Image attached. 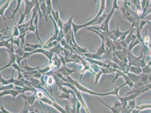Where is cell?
I'll use <instances>...</instances> for the list:
<instances>
[{
  "label": "cell",
  "instance_id": "obj_1",
  "mask_svg": "<svg viewBox=\"0 0 151 113\" xmlns=\"http://www.w3.org/2000/svg\"><path fill=\"white\" fill-rule=\"evenodd\" d=\"M74 15H72L66 22L64 23L63 27V31L64 35V37L68 44H69V42L71 41L72 38V33L73 32V30H72L73 23L72 19Z\"/></svg>",
  "mask_w": 151,
  "mask_h": 113
},
{
  "label": "cell",
  "instance_id": "obj_2",
  "mask_svg": "<svg viewBox=\"0 0 151 113\" xmlns=\"http://www.w3.org/2000/svg\"><path fill=\"white\" fill-rule=\"evenodd\" d=\"M116 9L114 7L112 8V10L111 11V12L108 15H107L106 19H104V22L102 23L101 24V26L99 27H92L91 28H94L95 30H102L104 32H108L110 31L109 30V22H110V20L111 18L112 15H113V13L114 11V10Z\"/></svg>",
  "mask_w": 151,
  "mask_h": 113
},
{
  "label": "cell",
  "instance_id": "obj_3",
  "mask_svg": "<svg viewBox=\"0 0 151 113\" xmlns=\"http://www.w3.org/2000/svg\"><path fill=\"white\" fill-rule=\"evenodd\" d=\"M114 71L116 73V77L114 78V79L112 81V83L114 81H115L117 79L120 77V76H122L124 78L125 81V83L126 84V85H128L130 88H134V83L132 82V80L130 79V78L129 77V76L127 74H126L125 72L122 73L120 70H114Z\"/></svg>",
  "mask_w": 151,
  "mask_h": 113
},
{
  "label": "cell",
  "instance_id": "obj_4",
  "mask_svg": "<svg viewBox=\"0 0 151 113\" xmlns=\"http://www.w3.org/2000/svg\"><path fill=\"white\" fill-rule=\"evenodd\" d=\"M12 1V0H7V1L2 6H1V7H0V15H1V17H2V18L4 20V22H5V26L6 27V31L5 32V34H6L7 32V31L9 30V28L7 26V24H6V19L4 17V13H5V10L8 7V6H9V4L10 3V2Z\"/></svg>",
  "mask_w": 151,
  "mask_h": 113
},
{
  "label": "cell",
  "instance_id": "obj_5",
  "mask_svg": "<svg viewBox=\"0 0 151 113\" xmlns=\"http://www.w3.org/2000/svg\"><path fill=\"white\" fill-rule=\"evenodd\" d=\"M75 71H76L75 70H70L65 65H63V67L57 70L56 72L60 73L62 75L69 76Z\"/></svg>",
  "mask_w": 151,
  "mask_h": 113
},
{
  "label": "cell",
  "instance_id": "obj_6",
  "mask_svg": "<svg viewBox=\"0 0 151 113\" xmlns=\"http://www.w3.org/2000/svg\"><path fill=\"white\" fill-rule=\"evenodd\" d=\"M15 70V69H14L11 79H7V80L4 79L2 77V76L1 75V86L3 85H9V84H14L15 83V82L16 81V79H15L14 78V74Z\"/></svg>",
  "mask_w": 151,
  "mask_h": 113
},
{
  "label": "cell",
  "instance_id": "obj_7",
  "mask_svg": "<svg viewBox=\"0 0 151 113\" xmlns=\"http://www.w3.org/2000/svg\"><path fill=\"white\" fill-rule=\"evenodd\" d=\"M21 94V92L15 90V89H10V90H5L4 91H3L1 93V97H2L3 96L5 95V94H11L12 95L14 98L16 97L17 96L19 95V94Z\"/></svg>",
  "mask_w": 151,
  "mask_h": 113
},
{
  "label": "cell",
  "instance_id": "obj_8",
  "mask_svg": "<svg viewBox=\"0 0 151 113\" xmlns=\"http://www.w3.org/2000/svg\"><path fill=\"white\" fill-rule=\"evenodd\" d=\"M130 71H132V73H134L136 75H141L143 70H142L141 68L140 67H136L134 66H132L130 68Z\"/></svg>",
  "mask_w": 151,
  "mask_h": 113
},
{
  "label": "cell",
  "instance_id": "obj_9",
  "mask_svg": "<svg viewBox=\"0 0 151 113\" xmlns=\"http://www.w3.org/2000/svg\"><path fill=\"white\" fill-rule=\"evenodd\" d=\"M136 108L140 110L147 109H151V104H146V105L144 104V105L136 106Z\"/></svg>",
  "mask_w": 151,
  "mask_h": 113
},
{
  "label": "cell",
  "instance_id": "obj_10",
  "mask_svg": "<svg viewBox=\"0 0 151 113\" xmlns=\"http://www.w3.org/2000/svg\"><path fill=\"white\" fill-rule=\"evenodd\" d=\"M140 111H141L140 110L135 108V109H133L132 112V113H139V112H140Z\"/></svg>",
  "mask_w": 151,
  "mask_h": 113
}]
</instances>
